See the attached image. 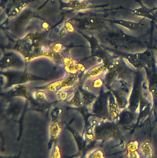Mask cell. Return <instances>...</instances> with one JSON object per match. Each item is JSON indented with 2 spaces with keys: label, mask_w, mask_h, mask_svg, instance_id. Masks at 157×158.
Segmentation results:
<instances>
[{
  "label": "cell",
  "mask_w": 157,
  "mask_h": 158,
  "mask_svg": "<svg viewBox=\"0 0 157 158\" xmlns=\"http://www.w3.org/2000/svg\"><path fill=\"white\" fill-rule=\"evenodd\" d=\"M135 1L140 5L141 7L136 9H132L125 8L122 6H120L116 8L111 9V10H118L119 9H122V10L124 9V10H128V11H131L134 15L137 16L142 17L144 18L148 19L153 21L157 20L156 16L155 15L153 14L151 8H149V7H147L146 6L143 4L141 0H135Z\"/></svg>",
  "instance_id": "obj_1"
},
{
  "label": "cell",
  "mask_w": 157,
  "mask_h": 158,
  "mask_svg": "<svg viewBox=\"0 0 157 158\" xmlns=\"http://www.w3.org/2000/svg\"><path fill=\"white\" fill-rule=\"evenodd\" d=\"M151 10H152V12H153V11L157 10V6H156V7H154V8H151Z\"/></svg>",
  "instance_id": "obj_3"
},
{
  "label": "cell",
  "mask_w": 157,
  "mask_h": 158,
  "mask_svg": "<svg viewBox=\"0 0 157 158\" xmlns=\"http://www.w3.org/2000/svg\"><path fill=\"white\" fill-rule=\"evenodd\" d=\"M107 21H109L116 25H120L130 30H135L140 27L141 26L144 25V24H142L141 22L136 23L122 19H108Z\"/></svg>",
  "instance_id": "obj_2"
}]
</instances>
